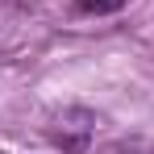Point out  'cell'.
Returning a JSON list of instances; mask_svg holds the SVG:
<instances>
[{"mask_svg": "<svg viewBox=\"0 0 154 154\" xmlns=\"http://www.w3.org/2000/svg\"><path fill=\"white\" fill-rule=\"evenodd\" d=\"M83 13H96V17H104V13H117V8H125L129 0H75Z\"/></svg>", "mask_w": 154, "mask_h": 154, "instance_id": "1", "label": "cell"}]
</instances>
